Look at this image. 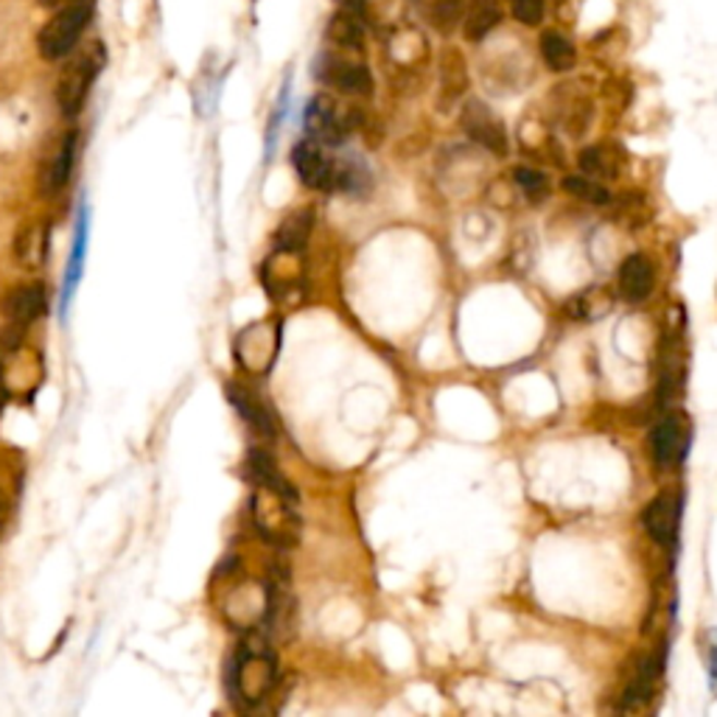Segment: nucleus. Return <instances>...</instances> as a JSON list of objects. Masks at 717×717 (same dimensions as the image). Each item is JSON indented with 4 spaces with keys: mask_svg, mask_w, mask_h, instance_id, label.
<instances>
[{
    "mask_svg": "<svg viewBox=\"0 0 717 717\" xmlns=\"http://www.w3.org/2000/svg\"><path fill=\"white\" fill-rule=\"evenodd\" d=\"M275 684V659L267 645L247 642L228 665V690L233 704L250 709L267 698Z\"/></svg>",
    "mask_w": 717,
    "mask_h": 717,
    "instance_id": "nucleus-1",
    "label": "nucleus"
},
{
    "mask_svg": "<svg viewBox=\"0 0 717 717\" xmlns=\"http://www.w3.org/2000/svg\"><path fill=\"white\" fill-rule=\"evenodd\" d=\"M365 112L356 107H342L333 96H314L303 112V124H306L308 137L320 141L323 146H340L351 132L365 126Z\"/></svg>",
    "mask_w": 717,
    "mask_h": 717,
    "instance_id": "nucleus-2",
    "label": "nucleus"
},
{
    "mask_svg": "<svg viewBox=\"0 0 717 717\" xmlns=\"http://www.w3.org/2000/svg\"><path fill=\"white\" fill-rule=\"evenodd\" d=\"M90 17H93L90 0H73L68 7L57 9V14L48 20L46 26L39 28V37H37L39 57L48 59V62L71 57L76 42L82 39V34H85Z\"/></svg>",
    "mask_w": 717,
    "mask_h": 717,
    "instance_id": "nucleus-3",
    "label": "nucleus"
},
{
    "mask_svg": "<svg viewBox=\"0 0 717 717\" xmlns=\"http://www.w3.org/2000/svg\"><path fill=\"white\" fill-rule=\"evenodd\" d=\"M314 76H317L320 85L351 98L373 96V85H376L370 65H367L365 59L358 57V53L333 51V48L314 59Z\"/></svg>",
    "mask_w": 717,
    "mask_h": 717,
    "instance_id": "nucleus-4",
    "label": "nucleus"
},
{
    "mask_svg": "<svg viewBox=\"0 0 717 717\" xmlns=\"http://www.w3.org/2000/svg\"><path fill=\"white\" fill-rule=\"evenodd\" d=\"M101 68H105V48L101 46L85 48V51L76 53V57L68 62V68L62 71L57 85V101L62 116L73 118L82 112V107H85L87 101V93H90L93 82H96V76L101 73Z\"/></svg>",
    "mask_w": 717,
    "mask_h": 717,
    "instance_id": "nucleus-5",
    "label": "nucleus"
},
{
    "mask_svg": "<svg viewBox=\"0 0 717 717\" xmlns=\"http://www.w3.org/2000/svg\"><path fill=\"white\" fill-rule=\"evenodd\" d=\"M294 499L297 496L258 485V494L253 499V519L267 542L283 544V547L297 542V515L292 510Z\"/></svg>",
    "mask_w": 717,
    "mask_h": 717,
    "instance_id": "nucleus-6",
    "label": "nucleus"
},
{
    "mask_svg": "<svg viewBox=\"0 0 717 717\" xmlns=\"http://www.w3.org/2000/svg\"><path fill=\"white\" fill-rule=\"evenodd\" d=\"M460 126L476 146L488 149L494 157H508L510 137L508 126L483 98H469L460 110Z\"/></svg>",
    "mask_w": 717,
    "mask_h": 717,
    "instance_id": "nucleus-7",
    "label": "nucleus"
},
{
    "mask_svg": "<svg viewBox=\"0 0 717 717\" xmlns=\"http://www.w3.org/2000/svg\"><path fill=\"white\" fill-rule=\"evenodd\" d=\"M692 426L684 412H667L651 432V454L656 469H679L690 451Z\"/></svg>",
    "mask_w": 717,
    "mask_h": 717,
    "instance_id": "nucleus-8",
    "label": "nucleus"
},
{
    "mask_svg": "<svg viewBox=\"0 0 717 717\" xmlns=\"http://www.w3.org/2000/svg\"><path fill=\"white\" fill-rule=\"evenodd\" d=\"M281 348V326L278 323H255L235 340V358L247 373H267Z\"/></svg>",
    "mask_w": 717,
    "mask_h": 717,
    "instance_id": "nucleus-9",
    "label": "nucleus"
},
{
    "mask_svg": "<svg viewBox=\"0 0 717 717\" xmlns=\"http://www.w3.org/2000/svg\"><path fill=\"white\" fill-rule=\"evenodd\" d=\"M292 166L306 189L333 191V185H337V160H331L320 141H314V137H306L294 146Z\"/></svg>",
    "mask_w": 717,
    "mask_h": 717,
    "instance_id": "nucleus-10",
    "label": "nucleus"
},
{
    "mask_svg": "<svg viewBox=\"0 0 717 717\" xmlns=\"http://www.w3.org/2000/svg\"><path fill=\"white\" fill-rule=\"evenodd\" d=\"M471 76L465 53L457 46H446L437 53V101L443 110L460 105V98L469 93Z\"/></svg>",
    "mask_w": 717,
    "mask_h": 717,
    "instance_id": "nucleus-11",
    "label": "nucleus"
},
{
    "mask_svg": "<svg viewBox=\"0 0 717 717\" xmlns=\"http://www.w3.org/2000/svg\"><path fill=\"white\" fill-rule=\"evenodd\" d=\"M642 524L653 542H659L661 547H676L681 527V496L676 490H665L656 496L642 513Z\"/></svg>",
    "mask_w": 717,
    "mask_h": 717,
    "instance_id": "nucleus-12",
    "label": "nucleus"
},
{
    "mask_svg": "<svg viewBox=\"0 0 717 717\" xmlns=\"http://www.w3.org/2000/svg\"><path fill=\"white\" fill-rule=\"evenodd\" d=\"M0 312H3L7 323L28 328L48 312V287L46 283H23V287L9 289L0 301Z\"/></svg>",
    "mask_w": 717,
    "mask_h": 717,
    "instance_id": "nucleus-13",
    "label": "nucleus"
},
{
    "mask_svg": "<svg viewBox=\"0 0 717 717\" xmlns=\"http://www.w3.org/2000/svg\"><path fill=\"white\" fill-rule=\"evenodd\" d=\"M429 39L417 28L396 26L387 32V59L392 68L401 73H415L426 65L429 59Z\"/></svg>",
    "mask_w": 717,
    "mask_h": 717,
    "instance_id": "nucleus-14",
    "label": "nucleus"
},
{
    "mask_svg": "<svg viewBox=\"0 0 717 717\" xmlns=\"http://www.w3.org/2000/svg\"><path fill=\"white\" fill-rule=\"evenodd\" d=\"M656 289V267L647 255H628L620 267V297L628 303L647 301Z\"/></svg>",
    "mask_w": 717,
    "mask_h": 717,
    "instance_id": "nucleus-15",
    "label": "nucleus"
},
{
    "mask_svg": "<svg viewBox=\"0 0 717 717\" xmlns=\"http://www.w3.org/2000/svg\"><path fill=\"white\" fill-rule=\"evenodd\" d=\"M326 39L331 42L333 51L358 53V57H365V48H367L365 20L340 7L331 14V20H328Z\"/></svg>",
    "mask_w": 717,
    "mask_h": 717,
    "instance_id": "nucleus-16",
    "label": "nucleus"
},
{
    "mask_svg": "<svg viewBox=\"0 0 717 717\" xmlns=\"http://www.w3.org/2000/svg\"><path fill=\"white\" fill-rule=\"evenodd\" d=\"M578 163H581L583 174L606 183V180H617V177L622 174V169H625V155H622V149L617 144H594L581 151Z\"/></svg>",
    "mask_w": 717,
    "mask_h": 717,
    "instance_id": "nucleus-17",
    "label": "nucleus"
},
{
    "mask_svg": "<svg viewBox=\"0 0 717 717\" xmlns=\"http://www.w3.org/2000/svg\"><path fill=\"white\" fill-rule=\"evenodd\" d=\"M228 398H230V404H233V410L239 412L244 421H247L250 429L258 432V435H264V437L275 435V421H272V415H269L267 404H264L262 398L255 396L250 387L233 385V381H230Z\"/></svg>",
    "mask_w": 717,
    "mask_h": 717,
    "instance_id": "nucleus-18",
    "label": "nucleus"
},
{
    "mask_svg": "<svg viewBox=\"0 0 717 717\" xmlns=\"http://www.w3.org/2000/svg\"><path fill=\"white\" fill-rule=\"evenodd\" d=\"M76 132H68V135L62 137V144H59L57 151L51 155V160L46 163V169H42V174H39V191H42V194H57V191L68 183L73 163H76Z\"/></svg>",
    "mask_w": 717,
    "mask_h": 717,
    "instance_id": "nucleus-19",
    "label": "nucleus"
},
{
    "mask_svg": "<svg viewBox=\"0 0 717 717\" xmlns=\"http://www.w3.org/2000/svg\"><path fill=\"white\" fill-rule=\"evenodd\" d=\"M538 51H542L544 65L552 73H569L578 65V46L561 28H544L542 39H538Z\"/></svg>",
    "mask_w": 717,
    "mask_h": 717,
    "instance_id": "nucleus-20",
    "label": "nucleus"
},
{
    "mask_svg": "<svg viewBox=\"0 0 717 717\" xmlns=\"http://www.w3.org/2000/svg\"><path fill=\"white\" fill-rule=\"evenodd\" d=\"M87 208L82 205L76 216V233H73V247H71V262H68V275H65V287H62V301H59V308L62 314L68 312V303L73 301V292H76L78 281H82V267H85V253H87Z\"/></svg>",
    "mask_w": 717,
    "mask_h": 717,
    "instance_id": "nucleus-21",
    "label": "nucleus"
},
{
    "mask_svg": "<svg viewBox=\"0 0 717 717\" xmlns=\"http://www.w3.org/2000/svg\"><path fill=\"white\" fill-rule=\"evenodd\" d=\"M659 367V396L667 401L684 390V358H681V340L676 333H667Z\"/></svg>",
    "mask_w": 717,
    "mask_h": 717,
    "instance_id": "nucleus-22",
    "label": "nucleus"
},
{
    "mask_svg": "<svg viewBox=\"0 0 717 717\" xmlns=\"http://www.w3.org/2000/svg\"><path fill=\"white\" fill-rule=\"evenodd\" d=\"M505 12L496 0H474L469 9H465L463 17V37L469 42H483L490 32L502 26Z\"/></svg>",
    "mask_w": 717,
    "mask_h": 717,
    "instance_id": "nucleus-23",
    "label": "nucleus"
},
{
    "mask_svg": "<svg viewBox=\"0 0 717 717\" xmlns=\"http://www.w3.org/2000/svg\"><path fill=\"white\" fill-rule=\"evenodd\" d=\"M659 676H661V661L659 656H653V659H647L645 665L640 667L636 679L631 681V686H628L625 695H622V709H642V706L653 698Z\"/></svg>",
    "mask_w": 717,
    "mask_h": 717,
    "instance_id": "nucleus-24",
    "label": "nucleus"
},
{
    "mask_svg": "<svg viewBox=\"0 0 717 717\" xmlns=\"http://www.w3.org/2000/svg\"><path fill=\"white\" fill-rule=\"evenodd\" d=\"M465 9H469L465 7V0H429L424 7V14L429 17L435 32L449 37V34H454L457 28L463 26Z\"/></svg>",
    "mask_w": 717,
    "mask_h": 717,
    "instance_id": "nucleus-25",
    "label": "nucleus"
},
{
    "mask_svg": "<svg viewBox=\"0 0 717 717\" xmlns=\"http://www.w3.org/2000/svg\"><path fill=\"white\" fill-rule=\"evenodd\" d=\"M314 216L312 210H297L281 224L278 235H275V250H289V253H301L303 244L308 242V233H312Z\"/></svg>",
    "mask_w": 717,
    "mask_h": 717,
    "instance_id": "nucleus-26",
    "label": "nucleus"
},
{
    "mask_svg": "<svg viewBox=\"0 0 717 717\" xmlns=\"http://www.w3.org/2000/svg\"><path fill=\"white\" fill-rule=\"evenodd\" d=\"M611 294H608L606 289L594 287L581 292L578 297H572V301L567 303V312L574 320H600L603 314L611 308Z\"/></svg>",
    "mask_w": 717,
    "mask_h": 717,
    "instance_id": "nucleus-27",
    "label": "nucleus"
},
{
    "mask_svg": "<svg viewBox=\"0 0 717 717\" xmlns=\"http://www.w3.org/2000/svg\"><path fill=\"white\" fill-rule=\"evenodd\" d=\"M561 189L567 191L569 196H574V199H581V203H586V205H597V208H603V205H611V199H613L611 191H608L600 180H592V177H586V174L563 177Z\"/></svg>",
    "mask_w": 717,
    "mask_h": 717,
    "instance_id": "nucleus-28",
    "label": "nucleus"
},
{
    "mask_svg": "<svg viewBox=\"0 0 717 717\" xmlns=\"http://www.w3.org/2000/svg\"><path fill=\"white\" fill-rule=\"evenodd\" d=\"M373 185L370 169L362 160L351 157L345 163H337V185L333 189L348 191V194H367Z\"/></svg>",
    "mask_w": 717,
    "mask_h": 717,
    "instance_id": "nucleus-29",
    "label": "nucleus"
},
{
    "mask_svg": "<svg viewBox=\"0 0 717 717\" xmlns=\"http://www.w3.org/2000/svg\"><path fill=\"white\" fill-rule=\"evenodd\" d=\"M513 183L533 205H542L549 196V191H552L549 189V177L544 171L533 169V166H515Z\"/></svg>",
    "mask_w": 717,
    "mask_h": 717,
    "instance_id": "nucleus-30",
    "label": "nucleus"
},
{
    "mask_svg": "<svg viewBox=\"0 0 717 717\" xmlns=\"http://www.w3.org/2000/svg\"><path fill=\"white\" fill-rule=\"evenodd\" d=\"M547 14V0H510V17L524 28H538Z\"/></svg>",
    "mask_w": 717,
    "mask_h": 717,
    "instance_id": "nucleus-31",
    "label": "nucleus"
},
{
    "mask_svg": "<svg viewBox=\"0 0 717 717\" xmlns=\"http://www.w3.org/2000/svg\"><path fill=\"white\" fill-rule=\"evenodd\" d=\"M48 255V239H42L37 228H28L26 233H20L17 239V258L20 262H26L28 267L32 264H39Z\"/></svg>",
    "mask_w": 717,
    "mask_h": 717,
    "instance_id": "nucleus-32",
    "label": "nucleus"
},
{
    "mask_svg": "<svg viewBox=\"0 0 717 717\" xmlns=\"http://www.w3.org/2000/svg\"><path fill=\"white\" fill-rule=\"evenodd\" d=\"M287 110H289V78L283 82V90H281V96H278V105H275L272 118H269V130H267V149L269 151H272V144H275V137H278V130L283 126Z\"/></svg>",
    "mask_w": 717,
    "mask_h": 717,
    "instance_id": "nucleus-33",
    "label": "nucleus"
},
{
    "mask_svg": "<svg viewBox=\"0 0 717 717\" xmlns=\"http://www.w3.org/2000/svg\"><path fill=\"white\" fill-rule=\"evenodd\" d=\"M706 672H709L712 692L717 695V628L706 633Z\"/></svg>",
    "mask_w": 717,
    "mask_h": 717,
    "instance_id": "nucleus-34",
    "label": "nucleus"
},
{
    "mask_svg": "<svg viewBox=\"0 0 717 717\" xmlns=\"http://www.w3.org/2000/svg\"><path fill=\"white\" fill-rule=\"evenodd\" d=\"M340 7L348 9V12H353L356 17H362V9H365V0H340Z\"/></svg>",
    "mask_w": 717,
    "mask_h": 717,
    "instance_id": "nucleus-35",
    "label": "nucleus"
},
{
    "mask_svg": "<svg viewBox=\"0 0 717 717\" xmlns=\"http://www.w3.org/2000/svg\"><path fill=\"white\" fill-rule=\"evenodd\" d=\"M42 7H51V9H62L68 7V3H73V0H39Z\"/></svg>",
    "mask_w": 717,
    "mask_h": 717,
    "instance_id": "nucleus-36",
    "label": "nucleus"
},
{
    "mask_svg": "<svg viewBox=\"0 0 717 717\" xmlns=\"http://www.w3.org/2000/svg\"><path fill=\"white\" fill-rule=\"evenodd\" d=\"M7 401H9V390H7V385H3V378H0V412H3Z\"/></svg>",
    "mask_w": 717,
    "mask_h": 717,
    "instance_id": "nucleus-37",
    "label": "nucleus"
},
{
    "mask_svg": "<svg viewBox=\"0 0 717 717\" xmlns=\"http://www.w3.org/2000/svg\"><path fill=\"white\" fill-rule=\"evenodd\" d=\"M7 510H9V505H7V494H3V490H0V522H3V515H7Z\"/></svg>",
    "mask_w": 717,
    "mask_h": 717,
    "instance_id": "nucleus-38",
    "label": "nucleus"
}]
</instances>
